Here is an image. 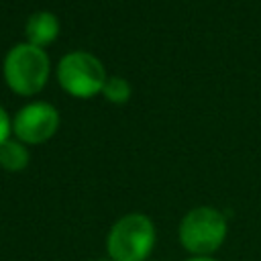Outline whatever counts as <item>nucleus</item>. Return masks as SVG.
<instances>
[{
    "label": "nucleus",
    "mask_w": 261,
    "mask_h": 261,
    "mask_svg": "<svg viewBox=\"0 0 261 261\" xmlns=\"http://www.w3.org/2000/svg\"><path fill=\"white\" fill-rule=\"evenodd\" d=\"M96 261H112L110 257H104V259H96Z\"/></svg>",
    "instance_id": "obj_11"
},
{
    "label": "nucleus",
    "mask_w": 261,
    "mask_h": 261,
    "mask_svg": "<svg viewBox=\"0 0 261 261\" xmlns=\"http://www.w3.org/2000/svg\"><path fill=\"white\" fill-rule=\"evenodd\" d=\"M59 35V20L51 12H35L27 22V39L35 47H45Z\"/></svg>",
    "instance_id": "obj_6"
},
{
    "label": "nucleus",
    "mask_w": 261,
    "mask_h": 261,
    "mask_svg": "<svg viewBox=\"0 0 261 261\" xmlns=\"http://www.w3.org/2000/svg\"><path fill=\"white\" fill-rule=\"evenodd\" d=\"M49 77V57L41 47L31 43L14 45L4 59V80L20 96L37 94Z\"/></svg>",
    "instance_id": "obj_3"
},
{
    "label": "nucleus",
    "mask_w": 261,
    "mask_h": 261,
    "mask_svg": "<svg viewBox=\"0 0 261 261\" xmlns=\"http://www.w3.org/2000/svg\"><path fill=\"white\" fill-rule=\"evenodd\" d=\"M59 126V114L57 110L47 102H33L18 110L12 122V130L18 137V141L37 145L45 143L55 135Z\"/></svg>",
    "instance_id": "obj_5"
},
{
    "label": "nucleus",
    "mask_w": 261,
    "mask_h": 261,
    "mask_svg": "<svg viewBox=\"0 0 261 261\" xmlns=\"http://www.w3.org/2000/svg\"><path fill=\"white\" fill-rule=\"evenodd\" d=\"M57 80L61 88L77 98H90L104 90L106 71L100 59L86 51L67 53L57 67Z\"/></svg>",
    "instance_id": "obj_4"
},
{
    "label": "nucleus",
    "mask_w": 261,
    "mask_h": 261,
    "mask_svg": "<svg viewBox=\"0 0 261 261\" xmlns=\"http://www.w3.org/2000/svg\"><path fill=\"white\" fill-rule=\"evenodd\" d=\"M186 261H218V259H214V257H188Z\"/></svg>",
    "instance_id": "obj_10"
},
{
    "label": "nucleus",
    "mask_w": 261,
    "mask_h": 261,
    "mask_svg": "<svg viewBox=\"0 0 261 261\" xmlns=\"http://www.w3.org/2000/svg\"><path fill=\"white\" fill-rule=\"evenodd\" d=\"M104 96L114 104H124L130 98V86L122 77H108L104 84Z\"/></svg>",
    "instance_id": "obj_8"
},
{
    "label": "nucleus",
    "mask_w": 261,
    "mask_h": 261,
    "mask_svg": "<svg viewBox=\"0 0 261 261\" xmlns=\"http://www.w3.org/2000/svg\"><path fill=\"white\" fill-rule=\"evenodd\" d=\"M155 243V222L143 212H130L110 226L106 234V253L112 261H147Z\"/></svg>",
    "instance_id": "obj_2"
},
{
    "label": "nucleus",
    "mask_w": 261,
    "mask_h": 261,
    "mask_svg": "<svg viewBox=\"0 0 261 261\" xmlns=\"http://www.w3.org/2000/svg\"><path fill=\"white\" fill-rule=\"evenodd\" d=\"M10 128H12V124H10V120H8V114H6V112H4V108L0 106V147L8 141Z\"/></svg>",
    "instance_id": "obj_9"
},
{
    "label": "nucleus",
    "mask_w": 261,
    "mask_h": 261,
    "mask_svg": "<svg viewBox=\"0 0 261 261\" xmlns=\"http://www.w3.org/2000/svg\"><path fill=\"white\" fill-rule=\"evenodd\" d=\"M228 220L214 206L188 210L177 226V239L190 257H212L226 241Z\"/></svg>",
    "instance_id": "obj_1"
},
{
    "label": "nucleus",
    "mask_w": 261,
    "mask_h": 261,
    "mask_svg": "<svg viewBox=\"0 0 261 261\" xmlns=\"http://www.w3.org/2000/svg\"><path fill=\"white\" fill-rule=\"evenodd\" d=\"M29 151L20 141H6L0 147V167L6 171H22L29 165Z\"/></svg>",
    "instance_id": "obj_7"
}]
</instances>
